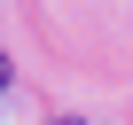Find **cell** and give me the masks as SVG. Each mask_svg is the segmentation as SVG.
Returning a JSON list of instances; mask_svg holds the SVG:
<instances>
[{
  "label": "cell",
  "mask_w": 133,
  "mask_h": 125,
  "mask_svg": "<svg viewBox=\"0 0 133 125\" xmlns=\"http://www.w3.org/2000/svg\"><path fill=\"white\" fill-rule=\"evenodd\" d=\"M8 78H16V71H8V55H0V102H8Z\"/></svg>",
  "instance_id": "obj_1"
},
{
  "label": "cell",
  "mask_w": 133,
  "mask_h": 125,
  "mask_svg": "<svg viewBox=\"0 0 133 125\" xmlns=\"http://www.w3.org/2000/svg\"><path fill=\"white\" fill-rule=\"evenodd\" d=\"M55 125H86V117H55Z\"/></svg>",
  "instance_id": "obj_2"
}]
</instances>
